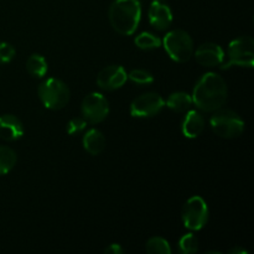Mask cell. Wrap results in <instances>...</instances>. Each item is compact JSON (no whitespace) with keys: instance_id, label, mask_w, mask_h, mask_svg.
I'll return each instance as SVG.
<instances>
[{"instance_id":"1","label":"cell","mask_w":254,"mask_h":254,"mask_svg":"<svg viewBox=\"0 0 254 254\" xmlns=\"http://www.w3.org/2000/svg\"><path fill=\"white\" fill-rule=\"evenodd\" d=\"M227 84L217 73L208 72L196 83L192 93V102L203 112H215L222 108L227 101Z\"/></svg>"},{"instance_id":"2","label":"cell","mask_w":254,"mask_h":254,"mask_svg":"<svg viewBox=\"0 0 254 254\" xmlns=\"http://www.w3.org/2000/svg\"><path fill=\"white\" fill-rule=\"evenodd\" d=\"M141 6L138 0H116L109 7V21L118 34L128 36L140 22Z\"/></svg>"},{"instance_id":"3","label":"cell","mask_w":254,"mask_h":254,"mask_svg":"<svg viewBox=\"0 0 254 254\" xmlns=\"http://www.w3.org/2000/svg\"><path fill=\"white\" fill-rule=\"evenodd\" d=\"M211 128L218 136L233 139L240 136L245 130V122L236 112L231 109H217L210 119Z\"/></svg>"},{"instance_id":"4","label":"cell","mask_w":254,"mask_h":254,"mask_svg":"<svg viewBox=\"0 0 254 254\" xmlns=\"http://www.w3.org/2000/svg\"><path fill=\"white\" fill-rule=\"evenodd\" d=\"M39 97L45 108L59 111L67 106L71 94L68 87L61 79L49 78L40 84Z\"/></svg>"},{"instance_id":"5","label":"cell","mask_w":254,"mask_h":254,"mask_svg":"<svg viewBox=\"0 0 254 254\" xmlns=\"http://www.w3.org/2000/svg\"><path fill=\"white\" fill-rule=\"evenodd\" d=\"M163 45L171 60L188 62L193 55V42L190 35L184 30H173L164 37Z\"/></svg>"},{"instance_id":"6","label":"cell","mask_w":254,"mask_h":254,"mask_svg":"<svg viewBox=\"0 0 254 254\" xmlns=\"http://www.w3.org/2000/svg\"><path fill=\"white\" fill-rule=\"evenodd\" d=\"M222 64L223 69L230 68L231 66L252 68L254 64V41L252 37L242 36L233 40L228 46V61Z\"/></svg>"},{"instance_id":"7","label":"cell","mask_w":254,"mask_h":254,"mask_svg":"<svg viewBox=\"0 0 254 254\" xmlns=\"http://www.w3.org/2000/svg\"><path fill=\"white\" fill-rule=\"evenodd\" d=\"M184 226L190 231H200L206 226L208 221L207 203L200 196H193L186 201L183 208Z\"/></svg>"},{"instance_id":"8","label":"cell","mask_w":254,"mask_h":254,"mask_svg":"<svg viewBox=\"0 0 254 254\" xmlns=\"http://www.w3.org/2000/svg\"><path fill=\"white\" fill-rule=\"evenodd\" d=\"M82 116L86 122L97 124L103 122L109 113V103L101 93H89L82 101Z\"/></svg>"},{"instance_id":"9","label":"cell","mask_w":254,"mask_h":254,"mask_svg":"<svg viewBox=\"0 0 254 254\" xmlns=\"http://www.w3.org/2000/svg\"><path fill=\"white\" fill-rule=\"evenodd\" d=\"M165 106V102L158 93L149 92L139 96L130 104V114L136 118L154 117Z\"/></svg>"},{"instance_id":"10","label":"cell","mask_w":254,"mask_h":254,"mask_svg":"<svg viewBox=\"0 0 254 254\" xmlns=\"http://www.w3.org/2000/svg\"><path fill=\"white\" fill-rule=\"evenodd\" d=\"M128 79L126 69L122 66H108L102 69L97 77V84L104 91H116Z\"/></svg>"},{"instance_id":"11","label":"cell","mask_w":254,"mask_h":254,"mask_svg":"<svg viewBox=\"0 0 254 254\" xmlns=\"http://www.w3.org/2000/svg\"><path fill=\"white\" fill-rule=\"evenodd\" d=\"M195 59L201 66H220L225 61V52L221 49L220 45L213 44V42H206L197 47L195 52Z\"/></svg>"},{"instance_id":"12","label":"cell","mask_w":254,"mask_h":254,"mask_svg":"<svg viewBox=\"0 0 254 254\" xmlns=\"http://www.w3.org/2000/svg\"><path fill=\"white\" fill-rule=\"evenodd\" d=\"M148 16L151 26L159 31L169 29V26L173 22V12H171L170 7L161 0H154L151 2Z\"/></svg>"},{"instance_id":"13","label":"cell","mask_w":254,"mask_h":254,"mask_svg":"<svg viewBox=\"0 0 254 254\" xmlns=\"http://www.w3.org/2000/svg\"><path fill=\"white\" fill-rule=\"evenodd\" d=\"M24 135V126L21 121L11 114L0 117V138L6 141L19 140Z\"/></svg>"},{"instance_id":"14","label":"cell","mask_w":254,"mask_h":254,"mask_svg":"<svg viewBox=\"0 0 254 254\" xmlns=\"http://www.w3.org/2000/svg\"><path fill=\"white\" fill-rule=\"evenodd\" d=\"M205 129V119L201 113L196 111H190L183 121L181 130L186 138H197Z\"/></svg>"},{"instance_id":"15","label":"cell","mask_w":254,"mask_h":254,"mask_svg":"<svg viewBox=\"0 0 254 254\" xmlns=\"http://www.w3.org/2000/svg\"><path fill=\"white\" fill-rule=\"evenodd\" d=\"M83 148L91 155H99L106 148V138L97 129H91L83 136Z\"/></svg>"},{"instance_id":"16","label":"cell","mask_w":254,"mask_h":254,"mask_svg":"<svg viewBox=\"0 0 254 254\" xmlns=\"http://www.w3.org/2000/svg\"><path fill=\"white\" fill-rule=\"evenodd\" d=\"M191 104H192V98L190 94L185 93V92H175L171 93L166 99V106L170 108L171 111L176 112V113H183L190 109Z\"/></svg>"},{"instance_id":"17","label":"cell","mask_w":254,"mask_h":254,"mask_svg":"<svg viewBox=\"0 0 254 254\" xmlns=\"http://www.w3.org/2000/svg\"><path fill=\"white\" fill-rule=\"evenodd\" d=\"M26 69L32 77L41 78L47 73V62L41 55H31L26 62Z\"/></svg>"},{"instance_id":"18","label":"cell","mask_w":254,"mask_h":254,"mask_svg":"<svg viewBox=\"0 0 254 254\" xmlns=\"http://www.w3.org/2000/svg\"><path fill=\"white\" fill-rule=\"evenodd\" d=\"M16 154L9 146L0 145V175L9 173L16 164Z\"/></svg>"},{"instance_id":"19","label":"cell","mask_w":254,"mask_h":254,"mask_svg":"<svg viewBox=\"0 0 254 254\" xmlns=\"http://www.w3.org/2000/svg\"><path fill=\"white\" fill-rule=\"evenodd\" d=\"M135 45L141 50H153L160 47L161 40L150 32H143L135 37Z\"/></svg>"},{"instance_id":"20","label":"cell","mask_w":254,"mask_h":254,"mask_svg":"<svg viewBox=\"0 0 254 254\" xmlns=\"http://www.w3.org/2000/svg\"><path fill=\"white\" fill-rule=\"evenodd\" d=\"M146 252L150 254H170L171 248L163 237H153L146 243Z\"/></svg>"},{"instance_id":"21","label":"cell","mask_w":254,"mask_h":254,"mask_svg":"<svg viewBox=\"0 0 254 254\" xmlns=\"http://www.w3.org/2000/svg\"><path fill=\"white\" fill-rule=\"evenodd\" d=\"M179 251L184 254H193L198 251V241L192 233L183 236L179 241Z\"/></svg>"},{"instance_id":"22","label":"cell","mask_w":254,"mask_h":254,"mask_svg":"<svg viewBox=\"0 0 254 254\" xmlns=\"http://www.w3.org/2000/svg\"><path fill=\"white\" fill-rule=\"evenodd\" d=\"M129 79L136 84H150L154 82V77L150 72L145 69H133L128 74Z\"/></svg>"},{"instance_id":"23","label":"cell","mask_w":254,"mask_h":254,"mask_svg":"<svg viewBox=\"0 0 254 254\" xmlns=\"http://www.w3.org/2000/svg\"><path fill=\"white\" fill-rule=\"evenodd\" d=\"M15 56V49L7 42H0V64H7Z\"/></svg>"},{"instance_id":"24","label":"cell","mask_w":254,"mask_h":254,"mask_svg":"<svg viewBox=\"0 0 254 254\" xmlns=\"http://www.w3.org/2000/svg\"><path fill=\"white\" fill-rule=\"evenodd\" d=\"M87 126V122L84 118H73L71 119V121L68 122V124H67V133L69 134V135H72V134H77L79 133V131L83 130L84 128H86Z\"/></svg>"},{"instance_id":"25","label":"cell","mask_w":254,"mask_h":254,"mask_svg":"<svg viewBox=\"0 0 254 254\" xmlns=\"http://www.w3.org/2000/svg\"><path fill=\"white\" fill-rule=\"evenodd\" d=\"M104 252L106 253H109V254H122L124 252L123 248L121 247L119 245H116V243H113V245H109L108 247L104 250Z\"/></svg>"},{"instance_id":"26","label":"cell","mask_w":254,"mask_h":254,"mask_svg":"<svg viewBox=\"0 0 254 254\" xmlns=\"http://www.w3.org/2000/svg\"><path fill=\"white\" fill-rule=\"evenodd\" d=\"M230 253L231 254H245V253H247V251L243 250V248L236 247V248H233V250H231Z\"/></svg>"}]
</instances>
